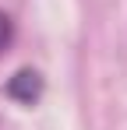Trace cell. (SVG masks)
Masks as SVG:
<instances>
[{
	"instance_id": "1",
	"label": "cell",
	"mask_w": 127,
	"mask_h": 130,
	"mask_svg": "<svg viewBox=\"0 0 127 130\" xmlns=\"http://www.w3.org/2000/svg\"><path fill=\"white\" fill-rule=\"evenodd\" d=\"M39 91H42V77L35 74V70H18L11 81H7V95L14 99V102H21V106H32L35 99H39Z\"/></svg>"
}]
</instances>
